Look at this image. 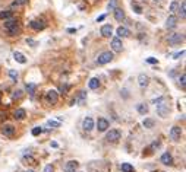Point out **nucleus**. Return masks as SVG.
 <instances>
[{"mask_svg": "<svg viewBox=\"0 0 186 172\" xmlns=\"http://www.w3.org/2000/svg\"><path fill=\"white\" fill-rule=\"evenodd\" d=\"M43 131H44V130H43L41 127H34L31 133H32V136H40V134H41Z\"/></svg>", "mask_w": 186, "mask_h": 172, "instance_id": "31", "label": "nucleus"}, {"mask_svg": "<svg viewBox=\"0 0 186 172\" xmlns=\"http://www.w3.org/2000/svg\"><path fill=\"white\" fill-rule=\"evenodd\" d=\"M177 9H179V3L176 2V0L170 3V12H171V13H175V12H176Z\"/></svg>", "mask_w": 186, "mask_h": 172, "instance_id": "30", "label": "nucleus"}, {"mask_svg": "<svg viewBox=\"0 0 186 172\" xmlns=\"http://www.w3.org/2000/svg\"><path fill=\"white\" fill-rule=\"evenodd\" d=\"M35 88H37V86H35L34 83H28V85H27V91H28V93H29L31 96L34 95V92H35Z\"/></svg>", "mask_w": 186, "mask_h": 172, "instance_id": "29", "label": "nucleus"}, {"mask_svg": "<svg viewBox=\"0 0 186 172\" xmlns=\"http://www.w3.org/2000/svg\"><path fill=\"white\" fill-rule=\"evenodd\" d=\"M142 124H144V127H145V128H153V127H154V124H155V121H154L153 118H145Z\"/></svg>", "mask_w": 186, "mask_h": 172, "instance_id": "22", "label": "nucleus"}, {"mask_svg": "<svg viewBox=\"0 0 186 172\" xmlns=\"http://www.w3.org/2000/svg\"><path fill=\"white\" fill-rule=\"evenodd\" d=\"M169 112H170L169 104L166 102V98H163V99H161L160 102H157V114H158L160 117L166 118V117L169 115Z\"/></svg>", "mask_w": 186, "mask_h": 172, "instance_id": "2", "label": "nucleus"}, {"mask_svg": "<svg viewBox=\"0 0 186 172\" xmlns=\"http://www.w3.org/2000/svg\"><path fill=\"white\" fill-rule=\"evenodd\" d=\"M25 172H35V171H31V169H29V171H25Z\"/></svg>", "mask_w": 186, "mask_h": 172, "instance_id": "45", "label": "nucleus"}, {"mask_svg": "<svg viewBox=\"0 0 186 172\" xmlns=\"http://www.w3.org/2000/svg\"><path fill=\"white\" fill-rule=\"evenodd\" d=\"M180 136H182V128H180V127L175 126V127L170 130V137L175 140V142H179V140H180Z\"/></svg>", "mask_w": 186, "mask_h": 172, "instance_id": "8", "label": "nucleus"}, {"mask_svg": "<svg viewBox=\"0 0 186 172\" xmlns=\"http://www.w3.org/2000/svg\"><path fill=\"white\" fill-rule=\"evenodd\" d=\"M111 34H113V28H111V25H103L101 26V35L104 36V38H110Z\"/></svg>", "mask_w": 186, "mask_h": 172, "instance_id": "15", "label": "nucleus"}, {"mask_svg": "<svg viewBox=\"0 0 186 172\" xmlns=\"http://www.w3.org/2000/svg\"><path fill=\"white\" fill-rule=\"evenodd\" d=\"M12 18V12L10 10H3V12H0V19L2 21H7Z\"/></svg>", "mask_w": 186, "mask_h": 172, "instance_id": "24", "label": "nucleus"}, {"mask_svg": "<svg viewBox=\"0 0 186 172\" xmlns=\"http://www.w3.org/2000/svg\"><path fill=\"white\" fill-rule=\"evenodd\" d=\"M179 13H180V18L185 19V16H186V5H185V2H182V5L179 6Z\"/></svg>", "mask_w": 186, "mask_h": 172, "instance_id": "26", "label": "nucleus"}, {"mask_svg": "<svg viewBox=\"0 0 186 172\" xmlns=\"http://www.w3.org/2000/svg\"><path fill=\"white\" fill-rule=\"evenodd\" d=\"M5 31L10 35V36H15L21 32V28H19V23L15 21V19H7L5 21Z\"/></svg>", "mask_w": 186, "mask_h": 172, "instance_id": "1", "label": "nucleus"}, {"mask_svg": "<svg viewBox=\"0 0 186 172\" xmlns=\"http://www.w3.org/2000/svg\"><path fill=\"white\" fill-rule=\"evenodd\" d=\"M136 109H138V112H139V114H142V115L148 114V107H147L145 104H139L138 107H136Z\"/></svg>", "mask_w": 186, "mask_h": 172, "instance_id": "25", "label": "nucleus"}, {"mask_svg": "<svg viewBox=\"0 0 186 172\" xmlns=\"http://www.w3.org/2000/svg\"><path fill=\"white\" fill-rule=\"evenodd\" d=\"M29 26H31L32 29H35V31H43V29L45 28V23H44V21H41V19H34V21H31Z\"/></svg>", "mask_w": 186, "mask_h": 172, "instance_id": "7", "label": "nucleus"}, {"mask_svg": "<svg viewBox=\"0 0 186 172\" xmlns=\"http://www.w3.org/2000/svg\"><path fill=\"white\" fill-rule=\"evenodd\" d=\"M85 95H86V93L82 91V92H81V95H79V98H78V99H75V102H84V99H85Z\"/></svg>", "mask_w": 186, "mask_h": 172, "instance_id": "37", "label": "nucleus"}, {"mask_svg": "<svg viewBox=\"0 0 186 172\" xmlns=\"http://www.w3.org/2000/svg\"><path fill=\"white\" fill-rule=\"evenodd\" d=\"M116 3H117V0H110L108 9H110V10H114V9H116Z\"/></svg>", "mask_w": 186, "mask_h": 172, "instance_id": "35", "label": "nucleus"}, {"mask_svg": "<svg viewBox=\"0 0 186 172\" xmlns=\"http://www.w3.org/2000/svg\"><path fill=\"white\" fill-rule=\"evenodd\" d=\"M23 162H27L28 165H35V163H37V161H35L32 156H29V155H28V156H27V155L23 156Z\"/></svg>", "mask_w": 186, "mask_h": 172, "instance_id": "27", "label": "nucleus"}, {"mask_svg": "<svg viewBox=\"0 0 186 172\" xmlns=\"http://www.w3.org/2000/svg\"><path fill=\"white\" fill-rule=\"evenodd\" d=\"M111 60H113V53L104 51V53H101L100 56H98L97 63H98V64H107V63H110Z\"/></svg>", "mask_w": 186, "mask_h": 172, "instance_id": "4", "label": "nucleus"}, {"mask_svg": "<svg viewBox=\"0 0 186 172\" xmlns=\"http://www.w3.org/2000/svg\"><path fill=\"white\" fill-rule=\"evenodd\" d=\"M9 76L16 82V80H18V71H16V70H9Z\"/></svg>", "mask_w": 186, "mask_h": 172, "instance_id": "33", "label": "nucleus"}, {"mask_svg": "<svg viewBox=\"0 0 186 172\" xmlns=\"http://www.w3.org/2000/svg\"><path fill=\"white\" fill-rule=\"evenodd\" d=\"M27 44H28V45H31V47H35V45H37V42H35L34 40H31V38H28V40H27Z\"/></svg>", "mask_w": 186, "mask_h": 172, "instance_id": "40", "label": "nucleus"}, {"mask_svg": "<svg viewBox=\"0 0 186 172\" xmlns=\"http://www.w3.org/2000/svg\"><path fill=\"white\" fill-rule=\"evenodd\" d=\"M133 10H135V12H136V13H142V9H141V7H139V6H136V5H135V6H133Z\"/></svg>", "mask_w": 186, "mask_h": 172, "instance_id": "41", "label": "nucleus"}, {"mask_svg": "<svg viewBox=\"0 0 186 172\" xmlns=\"http://www.w3.org/2000/svg\"><path fill=\"white\" fill-rule=\"evenodd\" d=\"M138 83L141 88H147L148 83H150V77H148L147 75H139L138 76Z\"/></svg>", "mask_w": 186, "mask_h": 172, "instance_id": "17", "label": "nucleus"}, {"mask_svg": "<svg viewBox=\"0 0 186 172\" xmlns=\"http://www.w3.org/2000/svg\"><path fill=\"white\" fill-rule=\"evenodd\" d=\"M111 48H113V51H116V53H120V51H122L123 44H122V40L119 38V36H116V38L111 40Z\"/></svg>", "mask_w": 186, "mask_h": 172, "instance_id": "9", "label": "nucleus"}, {"mask_svg": "<svg viewBox=\"0 0 186 172\" xmlns=\"http://www.w3.org/2000/svg\"><path fill=\"white\" fill-rule=\"evenodd\" d=\"M161 163H164V165H173V156H171L169 152L163 153V155H161Z\"/></svg>", "mask_w": 186, "mask_h": 172, "instance_id": "14", "label": "nucleus"}, {"mask_svg": "<svg viewBox=\"0 0 186 172\" xmlns=\"http://www.w3.org/2000/svg\"><path fill=\"white\" fill-rule=\"evenodd\" d=\"M28 2V0H16V2L13 3V6H22V5H25Z\"/></svg>", "mask_w": 186, "mask_h": 172, "instance_id": "38", "label": "nucleus"}, {"mask_svg": "<svg viewBox=\"0 0 186 172\" xmlns=\"http://www.w3.org/2000/svg\"><path fill=\"white\" fill-rule=\"evenodd\" d=\"M147 63H150V64H157L158 60L154 58V57H148V58H147Z\"/></svg>", "mask_w": 186, "mask_h": 172, "instance_id": "36", "label": "nucleus"}, {"mask_svg": "<svg viewBox=\"0 0 186 172\" xmlns=\"http://www.w3.org/2000/svg\"><path fill=\"white\" fill-rule=\"evenodd\" d=\"M116 34H117L119 38H123V36H128V35H129V29L125 28V26H119V28L116 29Z\"/></svg>", "mask_w": 186, "mask_h": 172, "instance_id": "19", "label": "nucleus"}, {"mask_svg": "<svg viewBox=\"0 0 186 172\" xmlns=\"http://www.w3.org/2000/svg\"><path fill=\"white\" fill-rule=\"evenodd\" d=\"M107 128H108V121L106 118H98V121H97V130L104 133V131H107Z\"/></svg>", "mask_w": 186, "mask_h": 172, "instance_id": "10", "label": "nucleus"}, {"mask_svg": "<svg viewBox=\"0 0 186 172\" xmlns=\"http://www.w3.org/2000/svg\"><path fill=\"white\" fill-rule=\"evenodd\" d=\"M78 166H79V163H78L76 161H69V162L66 163V166H65V171H66V172H75Z\"/></svg>", "mask_w": 186, "mask_h": 172, "instance_id": "16", "label": "nucleus"}, {"mask_svg": "<svg viewBox=\"0 0 186 172\" xmlns=\"http://www.w3.org/2000/svg\"><path fill=\"white\" fill-rule=\"evenodd\" d=\"M45 101H47L48 104H52V105L57 104V101H59V93H57V91H54V89L48 91V92L45 93Z\"/></svg>", "mask_w": 186, "mask_h": 172, "instance_id": "5", "label": "nucleus"}, {"mask_svg": "<svg viewBox=\"0 0 186 172\" xmlns=\"http://www.w3.org/2000/svg\"><path fill=\"white\" fill-rule=\"evenodd\" d=\"M44 172H54V168H53V165H47V166L44 168Z\"/></svg>", "mask_w": 186, "mask_h": 172, "instance_id": "39", "label": "nucleus"}, {"mask_svg": "<svg viewBox=\"0 0 186 172\" xmlns=\"http://www.w3.org/2000/svg\"><path fill=\"white\" fill-rule=\"evenodd\" d=\"M179 83H180V86H182V89L186 88V75H182V76L179 77Z\"/></svg>", "mask_w": 186, "mask_h": 172, "instance_id": "32", "label": "nucleus"}, {"mask_svg": "<svg viewBox=\"0 0 186 172\" xmlns=\"http://www.w3.org/2000/svg\"><path fill=\"white\" fill-rule=\"evenodd\" d=\"M82 127H84L85 131H91V130L94 128V120H92L91 117H86V118L84 120V122H82Z\"/></svg>", "mask_w": 186, "mask_h": 172, "instance_id": "12", "label": "nucleus"}, {"mask_svg": "<svg viewBox=\"0 0 186 172\" xmlns=\"http://www.w3.org/2000/svg\"><path fill=\"white\" fill-rule=\"evenodd\" d=\"M104 18H106V15H101V16H98V18H97V22H103V21H104Z\"/></svg>", "mask_w": 186, "mask_h": 172, "instance_id": "43", "label": "nucleus"}, {"mask_svg": "<svg viewBox=\"0 0 186 172\" xmlns=\"http://www.w3.org/2000/svg\"><path fill=\"white\" fill-rule=\"evenodd\" d=\"M21 96H22V91H16L13 95V98H21Z\"/></svg>", "mask_w": 186, "mask_h": 172, "instance_id": "42", "label": "nucleus"}, {"mask_svg": "<svg viewBox=\"0 0 186 172\" xmlns=\"http://www.w3.org/2000/svg\"><path fill=\"white\" fill-rule=\"evenodd\" d=\"M47 124L50 126V127H56V128H57V127H60V122H59V121H53V120H50V121L47 122Z\"/></svg>", "mask_w": 186, "mask_h": 172, "instance_id": "34", "label": "nucleus"}, {"mask_svg": "<svg viewBox=\"0 0 186 172\" xmlns=\"http://www.w3.org/2000/svg\"><path fill=\"white\" fill-rule=\"evenodd\" d=\"M183 40H185L183 34H173V35L169 36V44L170 45H177V44L183 42Z\"/></svg>", "mask_w": 186, "mask_h": 172, "instance_id": "6", "label": "nucleus"}, {"mask_svg": "<svg viewBox=\"0 0 186 172\" xmlns=\"http://www.w3.org/2000/svg\"><path fill=\"white\" fill-rule=\"evenodd\" d=\"M114 18H116V21L117 22H122L123 19H125V12H123L122 9H114Z\"/></svg>", "mask_w": 186, "mask_h": 172, "instance_id": "20", "label": "nucleus"}, {"mask_svg": "<svg viewBox=\"0 0 186 172\" xmlns=\"http://www.w3.org/2000/svg\"><path fill=\"white\" fill-rule=\"evenodd\" d=\"M176 25H177V16L170 15V16L167 18V21H166V28L173 29V28H176Z\"/></svg>", "mask_w": 186, "mask_h": 172, "instance_id": "11", "label": "nucleus"}, {"mask_svg": "<svg viewBox=\"0 0 186 172\" xmlns=\"http://www.w3.org/2000/svg\"><path fill=\"white\" fill-rule=\"evenodd\" d=\"M88 86H90V89H97L98 86H100V80H98L97 77H92V79L90 80Z\"/></svg>", "mask_w": 186, "mask_h": 172, "instance_id": "23", "label": "nucleus"}, {"mask_svg": "<svg viewBox=\"0 0 186 172\" xmlns=\"http://www.w3.org/2000/svg\"><path fill=\"white\" fill-rule=\"evenodd\" d=\"M153 2H154V3H160V2H161V0H153Z\"/></svg>", "mask_w": 186, "mask_h": 172, "instance_id": "44", "label": "nucleus"}, {"mask_svg": "<svg viewBox=\"0 0 186 172\" xmlns=\"http://www.w3.org/2000/svg\"><path fill=\"white\" fill-rule=\"evenodd\" d=\"M13 115H15L16 120H23V118H25V115H27V112H25V109L19 108V109H16V111H15Z\"/></svg>", "mask_w": 186, "mask_h": 172, "instance_id": "21", "label": "nucleus"}, {"mask_svg": "<svg viewBox=\"0 0 186 172\" xmlns=\"http://www.w3.org/2000/svg\"><path fill=\"white\" fill-rule=\"evenodd\" d=\"M120 137H122V133H120V130H117V128H111V130L107 133V136H106V139H107L108 142H111V143L119 142Z\"/></svg>", "mask_w": 186, "mask_h": 172, "instance_id": "3", "label": "nucleus"}, {"mask_svg": "<svg viewBox=\"0 0 186 172\" xmlns=\"http://www.w3.org/2000/svg\"><path fill=\"white\" fill-rule=\"evenodd\" d=\"M122 171L123 172H133V166L130 163H122Z\"/></svg>", "mask_w": 186, "mask_h": 172, "instance_id": "28", "label": "nucleus"}, {"mask_svg": "<svg viewBox=\"0 0 186 172\" xmlns=\"http://www.w3.org/2000/svg\"><path fill=\"white\" fill-rule=\"evenodd\" d=\"M2 133L5 134V136L10 137V136H13V133H15V127L12 126V124H5L2 127Z\"/></svg>", "mask_w": 186, "mask_h": 172, "instance_id": "13", "label": "nucleus"}, {"mask_svg": "<svg viewBox=\"0 0 186 172\" xmlns=\"http://www.w3.org/2000/svg\"><path fill=\"white\" fill-rule=\"evenodd\" d=\"M13 58L18 61V63H21V64H25V63H27L25 56H23L22 53H19V51H15V53H13Z\"/></svg>", "mask_w": 186, "mask_h": 172, "instance_id": "18", "label": "nucleus"}]
</instances>
